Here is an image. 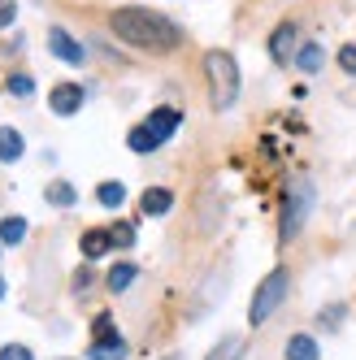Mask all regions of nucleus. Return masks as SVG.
<instances>
[{
  "label": "nucleus",
  "instance_id": "nucleus-1",
  "mask_svg": "<svg viewBox=\"0 0 356 360\" xmlns=\"http://www.w3.org/2000/svg\"><path fill=\"white\" fill-rule=\"evenodd\" d=\"M109 27L122 44H131V48H144V53H174L178 44H183V35H178V27L170 18L161 13H152V9H113L109 13Z\"/></svg>",
  "mask_w": 356,
  "mask_h": 360
},
{
  "label": "nucleus",
  "instance_id": "nucleus-2",
  "mask_svg": "<svg viewBox=\"0 0 356 360\" xmlns=\"http://www.w3.org/2000/svg\"><path fill=\"white\" fill-rule=\"evenodd\" d=\"M205 79H209V100L213 109H231L239 100V65L231 53H222V48H209L205 53Z\"/></svg>",
  "mask_w": 356,
  "mask_h": 360
},
{
  "label": "nucleus",
  "instance_id": "nucleus-3",
  "mask_svg": "<svg viewBox=\"0 0 356 360\" xmlns=\"http://www.w3.org/2000/svg\"><path fill=\"white\" fill-rule=\"evenodd\" d=\"M309 213H313V183L309 178H291V187H287V200H283V226H278V239L283 243H291L300 230H304V221H309Z\"/></svg>",
  "mask_w": 356,
  "mask_h": 360
},
{
  "label": "nucleus",
  "instance_id": "nucleus-4",
  "mask_svg": "<svg viewBox=\"0 0 356 360\" xmlns=\"http://www.w3.org/2000/svg\"><path fill=\"white\" fill-rule=\"evenodd\" d=\"M287 269H274L265 282H261V287H257V295H252V308H248V321L252 326H265L274 313H278V304H283L287 300Z\"/></svg>",
  "mask_w": 356,
  "mask_h": 360
},
{
  "label": "nucleus",
  "instance_id": "nucleus-5",
  "mask_svg": "<svg viewBox=\"0 0 356 360\" xmlns=\"http://www.w3.org/2000/svg\"><path fill=\"white\" fill-rule=\"evenodd\" d=\"M83 100H87V91L79 83H57L53 91H48V109H53L57 117H74L83 109Z\"/></svg>",
  "mask_w": 356,
  "mask_h": 360
},
{
  "label": "nucleus",
  "instance_id": "nucleus-6",
  "mask_svg": "<svg viewBox=\"0 0 356 360\" xmlns=\"http://www.w3.org/2000/svg\"><path fill=\"white\" fill-rule=\"evenodd\" d=\"M48 53L61 57V61H70V65H83V44L74 39L70 31H61V27L48 31Z\"/></svg>",
  "mask_w": 356,
  "mask_h": 360
},
{
  "label": "nucleus",
  "instance_id": "nucleus-7",
  "mask_svg": "<svg viewBox=\"0 0 356 360\" xmlns=\"http://www.w3.org/2000/svg\"><path fill=\"white\" fill-rule=\"evenodd\" d=\"M295 39H300L295 22H283V27L269 35V57H274L278 65H287V61H291V53H295Z\"/></svg>",
  "mask_w": 356,
  "mask_h": 360
},
{
  "label": "nucleus",
  "instance_id": "nucleus-8",
  "mask_svg": "<svg viewBox=\"0 0 356 360\" xmlns=\"http://www.w3.org/2000/svg\"><path fill=\"white\" fill-rule=\"evenodd\" d=\"M126 352H131V347H126V339H122L117 330L113 334H100V339H91V347H87L91 360H126Z\"/></svg>",
  "mask_w": 356,
  "mask_h": 360
},
{
  "label": "nucleus",
  "instance_id": "nucleus-9",
  "mask_svg": "<svg viewBox=\"0 0 356 360\" xmlns=\"http://www.w3.org/2000/svg\"><path fill=\"white\" fill-rule=\"evenodd\" d=\"M139 209H144V217H165L174 209V191L170 187H148L139 195Z\"/></svg>",
  "mask_w": 356,
  "mask_h": 360
},
{
  "label": "nucleus",
  "instance_id": "nucleus-10",
  "mask_svg": "<svg viewBox=\"0 0 356 360\" xmlns=\"http://www.w3.org/2000/svg\"><path fill=\"white\" fill-rule=\"evenodd\" d=\"M178 122H183V113H178V109H157V113H152L144 126H148V131H152V135H157V139L165 143V139L178 131Z\"/></svg>",
  "mask_w": 356,
  "mask_h": 360
},
{
  "label": "nucleus",
  "instance_id": "nucleus-11",
  "mask_svg": "<svg viewBox=\"0 0 356 360\" xmlns=\"http://www.w3.org/2000/svg\"><path fill=\"white\" fill-rule=\"evenodd\" d=\"M79 248H83V256H87V261H100V256H105V252L113 248V235H109V230H83Z\"/></svg>",
  "mask_w": 356,
  "mask_h": 360
},
{
  "label": "nucleus",
  "instance_id": "nucleus-12",
  "mask_svg": "<svg viewBox=\"0 0 356 360\" xmlns=\"http://www.w3.org/2000/svg\"><path fill=\"white\" fill-rule=\"evenodd\" d=\"M135 278H139V269L122 261V265H113V269H109V278H105V287L122 295V291H131V287H135Z\"/></svg>",
  "mask_w": 356,
  "mask_h": 360
},
{
  "label": "nucleus",
  "instance_id": "nucleus-13",
  "mask_svg": "<svg viewBox=\"0 0 356 360\" xmlns=\"http://www.w3.org/2000/svg\"><path fill=\"white\" fill-rule=\"evenodd\" d=\"M22 152H27L22 135L13 131V126H0V161H22Z\"/></svg>",
  "mask_w": 356,
  "mask_h": 360
},
{
  "label": "nucleus",
  "instance_id": "nucleus-14",
  "mask_svg": "<svg viewBox=\"0 0 356 360\" xmlns=\"http://www.w3.org/2000/svg\"><path fill=\"white\" fill-rule=\"evenodd\" d=\"M317 343L309 339V334H291V343H287V360H317Z\"/></svg>",
  "mask_w": 356,
  "mask_h": 360
},
{
  "label": "nucleus",
  "instance_id": "nucleus-15",
  "mask_svg": "<svg viewBox=\"0 0 356 360\" xmlns=\"http://www.w3.org/2000/svg\"><path fill=\"white\" fill-rule=\"evenodd\" d=\"M322 61H326V53H322V44H304L300 53H295V65H300L304 74H317V70H322Z\"/></svg>",
  "mask_w": 356,
  "mask_h": 360
},
{
  "label": "nucleus",
  "instance_id": "nucleus-16",
  "mask_svg": "<svg viewBox=\"0 0 356 360\" xmlns=\"http://www.w3.org/2000/svg\"><path fill=\"white\" fill-rule=\"evenodd\" d=\"M205 360H243V339H239V334H231V339H222Z\"/></svg>",
  "mask_w": 356,
  "mask_h": 360
},
{
  "label": "nucleus",
  "instance_id": "nucleus-17",
  "mask_svg": "<svg viewBox=\"0 0 356 360\" xmlns=\"http://www.w3.org/2000/svg\"><path fill=\"white\" fill-rule=\"evenodd\" d=\"M126 143H131V152H157L161 148V139L148 131V126H135L131 135H126Z\"/></svg>",
  "mask_w": 356,
  "mask_h": 360
},
{
  "label": "nucleus",
  "instance_id": "nucleus-18",
  "mask_svg": "<svg viewBox=\"0 0 356 360\" xmlns=\"http://www.w3.org/2000/svg\"><path fill=\"white\" fill-rule=\"evenodd\" d=\"M96 200L105 204V209H122V204H126V187L122 183H100L96 187Z\"/></svg>",
  "mask_w": 356,
  "mask_h": 360
},
{
  "label": "nucleus",
  "instance_id": "nucleus-19",
  "mask_svg": "<svg viewBox=\"0 0 356 360\" xmlns=\"http://www.w3.org/2000/svg\"><path fill=\"white\" fill-rule=\"evenodd\" d=\"M22 239H27V221H22V217H5V221H0V243H22Z\"/></svg>",
  "mask_w": 356,
  "mask_h": 360
},
{
  "label": "nucleus",
  "instance_id": "nucleus-20",
  "mask_svg": "<svg viewBox=\"0 0 356 360\" xmlns=\"http://www.w3.org/2000/svg\"><path fill=\"white\" fill-rule=\"evenodd\" d=\"M44 195H48V204H57V209H70V204L79 200L70 183H48V191H44Z\"/></svg>",
  "mask_w": 356,
  "mask_h": 360
},
{
  "label": "nucleus",
  "instance_id": "nucleus-21",
  "mask_svg": "<svg viewBox=\"0 0 356 360\" xmlns=\"http://www.w3.org/2000/svg\"><path fill=\"white\" fill-rule=\"evenodd\" d=\"M109 235H113V248H135V226L131 221H117Z\"/></svg>",
  "mask_w": 356,
  "mask_h": 360
},
{
  "label": "nucleus",
  "instance_id": "nucleus-22",
  "mask_svg": "<svg viewBox=\"0 0 356 360\" xmlns=\"http://www.w3.org/2000/svg\"><path fill=\"white\" fill-rule=\"evenodd\" d=\"M13 96H22V100H27L31 91H35V79H31V74H9V83H5Z\"/></svg>",
  "mask_w": 356,
  "mask_h": 360
},
{
  "label": "nucleus",
  "instance_id": "nucleus-23",
  "mask_svg": "<svg viewBox=\"0 0 356 360\" xmlns=\"http://www.w3.org/2000/svg\"><path fill=\"white\" fill-rule=\"evenodd\" d=\"M339 70L356 79V44H343V48H339Z\"/></svg>",
  "mask_w": 356,
  "mask_h": 360
},
{
  "label": "nucleus",
  "instance_id": "nucleus-24",
  "mask_svg": "<svg viewBox=\"0 0 356 360\" xmlns=\"http://www.w3.org/2000/svg\"><path fill=\"white\" fill-rule=\"evenodd\" d=\"M343 313H348L343 304H335V308H326V313H322V326H326V330H339V326H343Z\"/></svg>",
  "mask_w": 356,
  "mask_h": 360
},
{
  "label": "nucleus",
  "instance_id": "nucleus-25",
  "mask_svg": "<svg viewBox=\"0 0 356 360\" xmlns=\"http://www.w3.org/2000/svg\"><path fill=\"white\" fill-rule=\"evenodd\" d=\"M0 360H35V356H31V347L9 343V347H0Z\"/></svg>",
  "mask_w": 356,
  "mask_h": 360
},
{
  "label": "nucleus",
  "instance_id": "nucleus-26",
  "mask_svg": "<svg viewBox=\"0 0 356 360\" xmlns=\"http://www.w3.org/2000/svg\"><path fill=\"white\" fill-rule=\"evenodd\" d=\"M13 18H18V0H0V31L13 27Z\"/></svg>",
  "mask_w": 356,
  "mask_h": 360
},
{
  "label": "nucleus",
  "instance_id": "nucleus-27",
  "mask_svg": "<svg viewBox=\"0 0 356 360\" xmlns=\"http://www.w3.org/2000/svg\"><path fill=\"white\" fill-rule=\"evenodd\" d=\"M100 334H113V317L109 313H96V321H91V339H100Z\"/></svg>",
  "mask_w": 356,
  "mask_h": 360
},
{
  "label": "nucleus",
  "instance_id": "nucleus-28",
  "mask_svg": "<svg viewBox=\"0 0 356 360\" xmlns=\"http://www.w3.org/2000/svg\"><path fill=\"white\" fill-rule=\"evenodd\" d=\"M91 278H96L91 269H79V274H74V291H79V295H83V291L91 287Z\"/></svg>",
  "mask_w": 356,
  "mask_h": 360
},
{
  "label": "nucleus",
  "instance_id": "nucleus-29",
  "mask_svg": "<svg viewBox=\"0 0 356 360\" xmlns=\"http://www.w3.org/2000/svg\"><path fill=\"white\" fill-rule=\"evenodd\" d=\"M0 295H5V278H0Z\"/></svg>",
  "mask_w": 356,
  "mask_h": 360
},
{
  "label": "nucleus",
  "instance_id": "nucleus-30",
  "mask_svg": "<svg viewBox=\"0 0 356 360\" xmlns=\"http://www.w3.org/2000/svg\"><path fill=\"white\" fill-rule=\"evenodd\" d=\"M165 360H178V356H165Z\"/></svg>",
  "mask_w": 356,
  "mask_h": 360
}]
</instances>
